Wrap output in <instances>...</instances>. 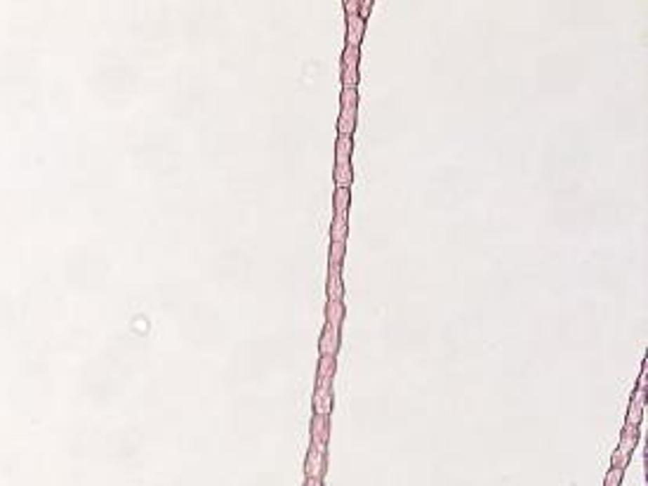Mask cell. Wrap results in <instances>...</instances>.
<instances>
[{
    "instance_id": "d6986e66",
    "label": "cell",
    "mask_w": 648,
    "mask_h": 486,
    "mask_svg": "<svg viewBox=\"0 0 648 486\" xmlns=\"http://www.w3.org/2000/svg\"><path fill=\"white\" fill-rule=\"evenodd\" d=\"M345 12L347 15H356L359 12V0H345Z\"/></svg>"
},
{
    "instance_id": "7c38bea8",
    "label": "cell",
    "mask_w": 648,
    "mask_h": 486,
    "mask_svg": "<svg viewBox=\"0 0 648 486\" xmlns=\"http://www.w3.org/2000/svg\"><path fill=\"white\" fill-rule=\"evenodd\" d=\"M326 321L330 326L340 328L342 331V321H345V302H326Z\"/></svg>"
},
{
    "instance_id": "30bf717a",
    "label": "cell",
    "mask_w": 648,
    "mask_h": 486,
    "mask_svg": "<svg viewBox=\"0 0 648 486\" xmlns=\"http://www.w3.org/2000/svg\"><path fill=\"white\" fill-rule=\"evenodd\" d=\"M335 369H337V357H321L319 359V371H316V387L333 385Z\"/></svg>"
},
{
    "instance_id": "6da1fadb",
    "label": "cell",
    "mask_w": 648,
    "mask_h": 486,
    "mask_svg": "<svg viewBox=\"0 0 648 486\" xmlns=\"http://www.w3.org/2000/svg\"><path fill=\"white\" fill-rule=\"evenodd\" d=\"M359 116V90L342 88L340 93V118H337V135H352L356 130Z\"/></svg>"
},
{
    "instance_id": "8fae6325",
    "label": "cell",
    "mask_w": 648,
    "mask_h": 486,
    "mask_svg": "<svg viewBox=\"0 0 648 486\" xmlns=\"http://www.w3.org/2000/svg\"><path fill=\"white\" fill-rule=\"evenodd\" d=\"M352 149H354V142H352V135H337V142H335V166H342V163H352Z\"/></svg>"
},
{
    "instance_id": "ac0fdd59",
    "label": "cell",
    "mask_w": 648,
    "mask_h": 486,
    "mask_svg": "<svg viewBox=\"0 0 648 486\" xmlns=\"http://www.w3.org/2000/svg\"><path fill=\"white\" fill-rule=\"evenodd\" d=\"M373 8V0H359V15L363 19H368V12Z\"/></svg>"
},
{
    "instance_id": "4fadbf2b",
    "label": "cell",
    "mask_w": 648,
    "mask_h": 486,
    "mask_svg": "<svg viewBox=\"0 0 648 486\" xmlns=\"http://www.w3.org/2000/svg\"><path fill=\"white\" fill-rule=\"evenodd\" d=\"M349 199H352V192H349V187H337V189H335L333 206H335V215H337V218H347V213H349Z\"/></svg>"
},
{
    "instance_id": "e0dca14e",
    "label": "cell",
    "mask_w": 648,
    "mask_h": 486,
    "mask_svg": "<svg viewBox=\"0 0 648 486\" xmlns=\"http://www.w3.org/2000/svg\"><path fill=\"white\" fill-rule=\"evenodd\" d=\"M345 248H347V243H330L328 262H333V265H342V260H345Z\"/></svg>"
},
{
    "instance_id": "8992f818",
    "label": "cell",
    "mask_w": 648,
    "mask_h": 486,
    "mask_svg": "<svg viewBox=\"0 0 648 486\" xmlns=\"http://www.w3.org/2000/svg\"><path fill=\"white\" fill-rule=\"evenodd\" d=\"M644 413H646V390H634V397L630 402V411H627V420L625 425H634V428H641L644 423Z\"/></svg>"
},
{
    "instance_id": "2e32d148",
    "label": "cell",
    "mask_w": 648,
    "mask_h": 486,
    "mask_svg": "<svg viewBox=\"0 0 648 486\" xmlns=\"http://www.w3.org/2000/svg\"><path fill=\"white\" fill-rule=\"evenodd\" d=\"M333 177H335V185L337 187H349V185H352V180H354L352 163H342V166H335Z\"/></svg>"
},
{
    "instance_id": "9c48e42d",
    "label": "cell",
    "mask_w": 648,
    "mask_h": 486,
    "mask_svg": "<svg viewBox=\"0 0 648 486\" xmlns=\"http://www.w3.org/2000/svg\"><path fill=\"white\" fill-rule=\"evenodd\" d=\"M333 411V385H321L314 392V413L330 416Z\"/></svg>"
},
{
    "instance_id": "ffe728a7",
    "label": "cell",
    "mask_w": 648,
    "mask_h": 486,
    "mask_svg": "<svg viewBox=\"0 0 648 486\" xmlns=\"http://www.w3.org/2000/svg\"><path fill=\"white\" fill-rule=\"evenodd\" d=\"M304 486H323V482H319V479H307Z\"/></svg>"
},
{
    "instance_id": "7a4b0ae2",
    "label": "cell",
    "mask_w": 648,
    "mask_h": 486,
    "mask_svg": "<svg viewBox=\"0 0 648 486\" xmlns=\"http://www.w3.org/2000/svg\"><path fill=\"white\" fill-rule=\"evenodd\" d=\"M639 430H641V428H634V425H625V430H623V437H620L618 449L613 451L611 468H618V470H625V468H627V463H630V458H632V451L637 449V442H639Z\"/></svg>"
},
{
    "instance_id": "ba28073f",
    "label": "cell",
    "mask_w": 648,
    "mask_h": 486,
    "mask_svg": "<svg viewBox=\"0 0 648 486\" xmlns=\"http://www.w3.org/2000/svg\"><path fill=\"white\" fill-rule=\"evenodd\" d=\"M363 34H366V19L359 12L356 15H347V45L349 48H361Z\"/></svg>"
},
{
    "instance_id": "5b68a950",
    "label": "cell",
    "mask_w": 648,
    "mask_h": 486,
    "mask_svg": "<svg viewBox=\"0 0 648 486\" xmlns=\"http://www.w3.org/2000/svg\"><path fill=\"white\" fill-rule=\"evenodd\" d=\"M326 293H328V300H333V302H342V300H345V281H342V265H333V262H328Z\"/></svg>"
},
{
    "instance_id": "5bb4252c",
    "label": "cell",
    "mask_w": 648,
    "mask_h": 486,
    "mask_svg": "<svg viewBox=\"0 0 648 486\" xmlns=\"http://www.w3.org/2000/svg\"><path fill=\"white\" fill-rule=\"evenodd\" d=\"M347 232H349V225H347V218H333V225H330V239L333 243H347Z\"/></svg>"
},
{
    "instance_id": "9a60e30c",
    "label": "cell",
    "mask_w": 648,
    "mask_h": 486,
    "mask_svg": "<svg viewBox=\"0 0 648 486\" xmlns=\"http://www.w3.org/2000/svg\"><path fill=\"white\" fill-rule=\"evenodd\" d=\"M359 62H361V48H345L342 52V64L340 69H349V71H359Z\"/></svg>"
},
{
    "instance_id": "3957f363",
    "label": "cell",
    "mask_w": 648,
    "mask_h": 486,
    "mask_svg": "<svg viewBox=\"0 0 648 486\" xmlns=\"http://www.w3.org/2000/svg\"><path fill=\"white\" fill-rule=\"evenodd\" d=\"M326 468H328L326 449L309 444L307 458H304V475H307V479H319V482H323V477H326Z\"/></svg>"
},
{
    "instance_id": "52a82bcc",
    "label": "cell",
    "mask_w": 648,
    "mask_h": 486,
    "mask_svg": "<svg viewBox=\"0 0 648 486\" xmlns=\"http://www.w3.org/2000/svg\"><path fill=\"white\" fill-rule=\"evenodd\" d=\"M328 437H330V416H321L314 413L312 418V444L328 449Z\"/></svg>"
},
{
    "instance_id": "277c9868",
    "label": "cell",
    "mask_w": 648,
    "mask_h": 486,
    "mask_svg": "<svg viewBox=\"0 0 648 486\" xmlns=\"http://www.w3.org/2000/svg\"><path fill=\"white\" fill-rule=\"evenodd\" d=\"M340 338H342L340 328L330 326L326 321V324H323V331H321V340H319L321 357H337V352H340Z\"/></svg>"
}]
</instances>
